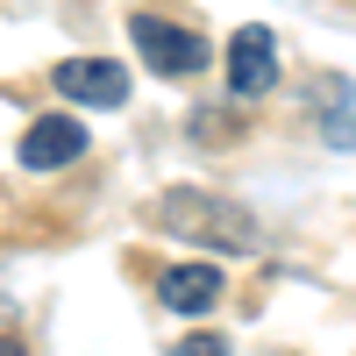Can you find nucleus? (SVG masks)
<instances>
[{"label":"nucleus","instance_id":"obj_7","mask_svg":"<svg viewBox=\"0 0 356 356\" xmlns=\"http://www.w3.org/2000/svg\"><path fill=\"white\" fill-rule=\"evenodd\" d=\"M314 129L328 150H356V86L349 79H321L314 86Z\"/></svg>","mask_w":356,"mask_h":356},{"label":"nucleus","instance_id":"obj_8","mask_svg":"<svg viewBox=\"0 0 356 356\" xmlns=\"http://www.w3.org/2000/svg\"><path fill=\"white\" fill-rule=\"evenodd\" d=\"M171 356H228V335H186Z\"/></svg>","mask_w":356,"mask_h":356},{"label":"nucleus","instance_id":"obj_2","mask_svg":"<svg viewBox=\"0 0 356 356\" xmlns=\"http://www.w3.org/2000/svg\"><path fill=\"white\" fill-rule=\"evenodd\" d=\"M129 36H136L143 65H150L157 79H193V72H207V57H214L193 22H171V15H157V8H136V15H129Z\"/></svg>","mask_w":356,"mask_h":356},{"label":"nucleus","instance_id":"obj_3","mask_svg":"<svg viewBox=\"0 0 356 356\" xmlns=\"http://www.w3.org/2000/svg\"><path fill=\"white\" fill-rule=\"evenodd\" d=\"M278 86V43H271V29L250 22V29H235L228 36V93L235 100H264Z\"/></svg>","mask_w":356,"mask_h":356},{"label":"nucleus","instance_id":"obj_1","mask_svg":"<svg viewBox=\"0 0 356 356\" xmlns=\"http://www.w3.org/2000/svg\"><path fill=\"white\" fill-rule=\"evenodd\" d=\"M150 221L186 235V243H207V250H264V228L250 221V207H235L221 193H200V186H171L150 207Z\"/></svg>","mask_w":356,"mask_h":356},{"label":"nucleus","instance_id":"obj_5","mask_svg":"<svg viewBox=\"0 0 356 356\" xmlns=\"http://www.w3.org/2000/svg\"><path fill=\"white\" fill-rule=\"evenodd\" d=\"M86 157V129L72 122V114H43V122H29L22 136V164L29 171H65Z\"/></svg>","mask_w":356,"mask_h":356},{"label":"nucleus","instance_id":"obj_4","mask_svg":"<svg viewBox=\"0 0 356 356\" xmlns=\"http://www.w3.org/2000/svg\"><path fill=\"white\" fill-rule=\"evenodd\" d=\"M50 86L65 100H79V107H122L129 100V72L114 65V57H65Z\"/></svg>","mask_w":356,"mask_h":356},{"label":"nucleus","instance_id":"obj_6","mask_svg":"<svg viewBox=\"0 0 356 356\" xmlns=\"http://www.w3.org/2000/svg\"><path fill=\"white\" fill-rule=\"evenodd\" d=\"M157 300L171 314H207L221 300V264H171V271L157 278Z\"/></svg>","mask_w":356,"mask_h":356},{"label":"nucleus","instance_id":"obj_9","mask_svg":"<svg viewBox=\"0 0 356 356\" xmlns=\"http://www.w3.org/2000/svg\"><path fill=\"white\" fill-rule=\"evenodd\" d=\"M0 356H29V349H15V342H0Z\"/></svg>","mask_w":356,"mask_h":356}]
</instances>
